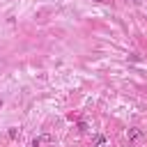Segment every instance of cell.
<instances>
[{
    "instance_id": "277c9868",
    "label": "cell",
    "mask_w": 147,
    "mask_h": 147,
    "mask_svg": "<svg viewBox=\"0 0 147 147\" xmlns=\"http://www.w3.org/2000/svg\"><path fill=\"white\" fill-rule=\"evenodd\" d=\"M133 2H136V5H142V0H133Z\"/></svg>"
},
{
    "instance_id": "7a4b0ae2",
    "label": "cell",
    "mask_w": 147,
    "mask_h": 147,
    "mask_svg": "<svg viewBox=\"0 0 147 147\" xmlns=\"http://www.w3.org/2000/svg\"><path fill=\"white\" fill-rule=\"evenodd\" d=\"M129 138H131V140H133V138H140V131H138V129H133V131L129 133Z\"/></svg>"
},
{
    "instance_id": "6da1fadb",
    "label": "cell",
    "mask_w": 147,
    "mask_h": 147,
    "mask_svg": "<svg viewBox=\"0 0 147 147\" xmlns=\"http://www.w3.org/2000/svg\"><path fill=\"white\" fill-rule=\"evenodd\" d=\"M7 136H9V138H11V140H14V138H16V136H18V129H9V131H7Z\"/></svg>"
},
{
    "instance_id": "3957f363",
    "label": "cell",
    "mask_w": 147,
    "mask_h": 147,
    "mask_svg": "<svg viewBox=\"0 0 147 147\" xmlns=\"http://www.w3.org/2000/svg\"><path fill=\"white\" fill-rule=\"evenodd\" d=\"M30 147H41V138H34V140L30 142Z\"/></svg>"
},
{
    "instance_id": "5b68a950",
    "label": "cell",
    "mask_w": 147,
    "mask_h": 147,
    "mask_svg": "<svg viewBox=\"0 0 147 147\" xmlns=\"http://www.w3.org/2000/svg\"><path fill=\"white\" fill-rule=\"evenodd\" d=\"M101 147H108V145H106V140H103V142H101Z\"/></svg>"
},
{
    "instance_id": "8992f818",
    "label": "cell",
    "mask_w": 147,
    "mask_h": 147,
    "mask_svg": "<svg viewBox=\"0 0 147 147\" xmlns=\"http://www.w3.org/2000/svg\"><path fill=\"white\" fill-rule=\"evenodd\" d=\"M94 2H108V0H94Z\"/></svg>"
},
{
    "instance_id": "52a82bcc",
    "label": "cell",
    "mask_w": 147,
    "mask_h": 147,
    "mask_svg": "<svg viewBox=\"0 0 147 147\" xmlns=\"http://www.w3.org/2000/svg\"><path fill=\"white\" fill-rule=\"evenodd\" d=\"M0 108H2V96H0Z\"/></svg>"
}]
</instances>
